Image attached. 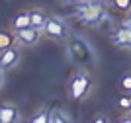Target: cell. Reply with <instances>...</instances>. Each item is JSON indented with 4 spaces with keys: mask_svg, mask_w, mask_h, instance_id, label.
Here are the masks:
<instances>
[{
    "mask_svg": "<svg viewBox=\"0 0 131 123\" xmlns=\"http://www.w3.org/2000/svg\"><path fill=\"white\" fill-rule=\"evenodd\" d=\"M88 92H90V74H88L86 70H78L71 80L69 96H71V100L78 102V100L88 96Z\"/></svg>",
    "mask_w": 131,
    "mask_h": 123,
    "instance_id": "1",
    "label": "cell"
},
{
    "mask_svg": "<svg viewBox=\"0 0 131 123\" xmlns=\"http://www.w3.org/2000/svg\"><path fill=\"white\" fill-rule=\"evenodd\" d=\"M77 12L84 24H98L106 16L104 4H100V2H84L82 6H78Z\"/></svg>",
    "mask_w": 131,
    "mask_h": 123,
    "instance_id": "2",
    "label": "cell"
},
{
    "mask_svg": "<svg viewBox=\"0 0 131 123\" xmlns=\"http://www.w3.org/2000/svg\"><path fill=\"white\" fill-rule=\"evenodd\" d=\"M43 35L45 37H49V39H55V41H59V39L67 37V27L65 24L59 20V18H55V16H49L47 18V21H45V26H43Z\"/></svg>",
    "mask_w": 131,
    "mask_h": 123,
    "instance_id": "3",
    "label": "cell"
},
{
    "mask_svg": "<svg viewBox=\"0 0 131 123\" xmlns=\"http://www.w3.org/2000/svg\"><path fill=\"white\" fill-rule=\"evenodd\" d=\"M22 59V51L18 45H10V47H6L0 51V69L2 70H10L14 69L18 63Z\"/></svg>",
    "mask_w": 131,
    "mask_h": 123,
    "instance_id": "4",
    "label": "cell"
},
{
    "mask_svg": "<svg viewBox=\"0 0 131 123\" xmlns=\"http://www.w3.org/2000/svg\"><path fill=\"white\" fill-rule=\"evenodd\" d=\"M14 33H16V41L20 43V45H26V47H33V45L41 39V35H43L41 29H37V27H33V26H27V27L18 29V31H14Z\"/></svg>",
    "mask_w": 131,
    "mask_h": 123,
    "instance_id": "5",
    "label": "cell"
},
{
    "mask_svg": "<svg viewBox=\"0 0 131 123\" xmlns=\"http://www.w3.org/2000/svg\"><path fill=\"white\" fill-rule=\"evenodd\" d=\"M20 119V111H18L16 104L4 102L0 104V123H14Z\"/></svg>",
    "mask_w": 131,
    "mask_h": 123,
    "instance_id": "6",
    "label": "cell"
},
{
    "mask_svg": "<svg viewBox=\"0 0 131 123\" xmlns=\"http://www.w3.org/2000/svg\"><path fill=\"white\" fill-rule=\"evenodd\" d=\"M114 43L119 45V47H131V26L127 24V21L117 29V33L114 35Z\"/></svg>",
    "mask_w": 131,
    "mask_h": 123,
    "instance_id": "7",
    "label": "cell"
},
{
    "mask_svg": "<svg viewBox=\"0 0 131 123\" xmlns=\"http://www.w3.org/2000/svg\"><path fill=\"white\" fill-rule=\"evenodd\" d=\"M31 26V16H29V10H22L18 12L14 20H12V31H18V29H24V27Z\"/></svg>",
    "mask_w": 131,
    "mask_h": 123,
    "instance_id": "8",
    "label": "cell"
},
{
    "mask_svg": "<svg viewBox=\"0 0 131 123\" xmlns=\"http://www.w3.org/2000/svg\"><path fill=\"white\" fill-rule=\"evenodd\" d=\"M29 16H31V26L37 27V29H43L45 21H47V12L43 8H35V10H29Z\"/></svg>",
    "mask_w": 131,
    "mask_h": 123,
    "instance_id": "9",
    "label": "cell"
},
{
    "mask_svg": "<svg viewBox=\"0 0 131 123\" xmlns=\"http://www.w3.org/2000/svg\"><path fill=\"white\" fill-rule=\"evenodd\" d=\"M14 41H16V33L0 29V51L6 49V47H10V45H14Z\"/></svg>",
    "mask_w": 131,
    "mask_h": 123,
    "instance_id": "10",
    "label": "cell"
},
{
    "mask_svg": "<svg viewBox=\"0 0 131 123\" xmlns=\"http://www.w3.org/2000/svg\"><path fill=\"white\" fill-rule=\"evenodd\" d=\"M31 123H49V109L47 107H41V111H37L35 115L29 117Z\"/></svg>",
    "mask_w": 131,
    "mask_h": 123,
    "instance_id": "11",
    "label": "cell"
},
{
    "mask_svg": "<svg viewBox=\"0 0 131 123\" xmlns=\"http://www.w3.org/2000/svg\"><path fill=\"white\" fill-rule=\"evenodd\" d=\"M117 88H119L121 92H125V94H131V72L121 76V80L117 82Z\"/></svg>",
    "mask_w": 131,
    "mask_h": 123,
    "instance_id": "12",
    "label": "cell"
},
{
    "mask_svg": "<svg viewBox=\"0 0 131 123\" xmlns=\"http://www.w3.org/2000/svg\"><path fill=\"white\" fill-rule=\"evenodd\" d=\"M72 51H74V55H77V57H86L88 47L84 45V43H80L78 39H74V41H72Z\"/></svg>",
    "mask_w": 131,
    "mask_h": 123,
    "instance_id": "13",
    "label": "cell"
},
{
    "mask_svg": "<svg viewBox=\"0 0 131 123\" xmlns=\"http://www.w3.org/2000/svg\"><path fill=\"white\" fill-rule=\"evenodd\" d=\"M63 123V121H69V115H65L63 111H59V109H55V111L49 113V123Z\"/></svg>",
    "mask_w": 131,
    "mask_h": 123,
    "instance_id": "14",
    "label": "cell"
},
{
    "mask_svg": "<svg viewBox=\"0 0 131 123\" xmlns=\"http://www.w3.org/2000/svg\"><path fill=\"white\" fill-rule=\"evenodd\" d=\"M114 4L119 12H129L131 10V0H114Z\"/></svg>",
    "mask_w": 131,
    "mask_h": 123,
    "instance_id": "15",
    "label": "cell"
},
{
    "mask_svg": "<svg viewBox=\"0 0 131 123\" xmlns=\"http://www.w3.org/2000/svg\"><path fill=\"white\" fill-rule=\"evenodd\" d=\"M119 106L123 109H131V104H129V96H121L119 98Z\"/></svg>",
    "mask_w": 131,
    "mask_h": 123,
    "instance_id": "16",
    "label": "cell"
},
{
    "mask_svg": "<svg viewBox=\"0 0 131 123\" xmlns=\"http://www.w3.org/2000/svg\"><path fill=\"white\" fill-rule=\"evenodd\" d=\"M92 121H108V117H106V115H96Z\"/></svg>",
    "mask_w": 131,
    "mask_h": 123,
    "instance_id": "17",
    "label": "cell"
},
{
    "mask_svg": "<svg viewBox=\"0 0 131 123\" xmlns=\"http://www.w3.org/2000/svg\"><path fill=\"white\" fill-rule=\"evenodd\" d=\"M2 86H4V70L0 69V88H2Z\"/></svg>",
    "mask_w": 131,
    "mask_h": 123,
    "instance_id": "18",
    "label": "cell"
},
{
    "mask_svg": "<svg viewBox=\"0 0 131 123\" xmlns=\"http://www.w3.org/2000/svg\"><path fill=\"white\" fill-rule=\"evenodd\" d=\"M127 14H129V16H127V20H125V21H127V24H129V26H131V10L127 12Z\"/></svg>",
    "mask_w": 131,
    "mask_h": 123,
    "instance_id": "19",
    "label": "cell"
},
{
    "mask_svg": "<svg viewBox=\"0 0 131 123\" xmlns=\"http://www.w3.org/2000/svg\"><path fill=\"white\" fill-rule=\"evenodd\" d=\"M127 96H129V104H131V94H127Z\"/></svg>",
    "mask_w": 131,
    "mask_h": 123,
    "instance_id": "20",
    "label": "cell"
}]
</instances>
